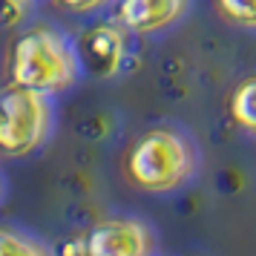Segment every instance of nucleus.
<instances>
[{
  "mask_svg": "<svg viewBox=\"0 0 256 256\" xmlns=\"http://www.w3.org/2000/svg\"><path fill=\"white\" fill-rule=\"evenodd\" d=\"M9 84L52 98L72 90L81 78L78 52L52 26H32L14 38L9 49Z\"/></svg>",
  "mask_w": 256,
  "mask_h": 256,
  "instance_id": "obj_1",
  "label": "nucleus"
},
{
  "mask_svg": "<svg viewBox=\"0 0 256 256\" xmlns=\"http://www.w3.org/2000/svg\"><path fill=\"white\" fill-rule=\"evenodd\" d=\"M198 167V152L173 127L144 130L124 152V178L144 193H170L184 187Z\"/></svg>",
  "mask_w": 256,
  "mask_h": 256,
  "instance_id": "obj_2",
  "label": "nucleus"
},
{
  "mask_svg": "<svg viewBox=\"0 0 256 256\" xmlns=\"http://www.w3.org/2000/svg\"><path fill=\"white\" fill-rule=\"evenodd\" d=\"M52 98L20 86L0 90V158L18 162L35 156L52 136Z\"/></svg>",
  "mask_w": 256,
  "mask_h": 256,
  "instance_id": "obj_3",
  "label": "nucleus"
},
{
  "mask_svg": "<svg viewBox=\"0 0 256 256\" xmlns=\"http://www.w3.org/2000/svg\"><path fill=\"white\" fill-rule=\"evenodd\" d=\"M156 233L136 216H106L81 239V256H152Z\"/></svg>",
  "mask_w": 256,
  "mask_h": 256,
  "instance_id": "obj_4",
  "label": "nucleus"
},
{
  "mask_svg": "<svg viewBox=\"0 0 256 256\" xmlns=\"http://www.w3.org/2000/svg\"><path fill=\"white\" fill-rule=\"evenodd\" d=\"M190 9V0H118L116 24L132 35H156L178 24Z\"/></svg>",
  "mask_w": 256,
  "mask_h": 256,
  "instance_id": "obj_5",
  "label": "nucleus"
},
{
  "mask_svg": "<svg viewBox=\"0 0 256 256\" xmlns=\"http://www.w3.org/2000/svg\"><path fill=\"white\" fill-rule=\"evenodd\" d=\"M78 60H81V70H90L98 78H106V75H116L121 60H124V52H127V38H124V29L118 24H98L92 29H86L81 38H78Z\"/></svg>",
  "mask_w": 256,
  "mask_h": 256,
  "instance_id": "obj_6",
  "label": "nucleus"
},
{
  "mask_svg": "<svg viewBox=\"0 0 256 256\" xmlns=\"http://www.w3.org/2000/svg\"><path fill=\"white\" fill-rule=\"evenodd\" d=\"M230 118L242 132L256 138V75H248L236 84L230 95Z\"/></svg>",
  "mask_w": 256,
  "mask_h": 256,
  "instance_id": "obj_7",
  "label": "nucleus"
},
{
  "mask_svg": "<svg viewBox=\"0 0 256 256\" xmlns=\"http://www.w3.org/2000/svg\"><path fill=\"white\" fill-rule=\"evenodd\" d=\"M0 256H52L40 239L14 228H0Z\"/></svg>",
  "mask_w": 256,
  "mask_h": 256,
  "instance_id": "obj_8",
  "label": "nucleus"
},
{
  "mask_svg": "<svg viewBox=\"0 0 256 256\" xmlns=\"http://www.w3.org/2000/svg\"><path fill=\"white\" fill-rule=\"evenodd\" d=\"M216 12L233 26L256 29V0H216Z\"/></svg>",
  "mask_w": 256,
  "mask_h": 256,
  "instance_id": "obj_9",
  "label": "nucleus"
},
{
  "mask_svg": "<svg viewBox=\"0 0 256 256\" xmlns=\"http://www.w3.org/2000/svg\"><path fill=\"white\" fill-rule=\"evenodd\" d=\"M112 0H55V6H60L64 12H72V14H90L95 9H101Z\"/></svg>",
  "mask_w": 256,
  "mask_h": 256,
  "instance_id": "obj_10",
  "label": "nucleus"
},
{
  "mask_svg": "<svg viewBox=\"0 0 256 256\" xmlns=\"http://www.w3.org/2000/svg\"><path fill=\"white\" fill-rule=\"evenodd\" d=\"M32 0H0V6H14V9H20V6H29Z\"/></svg>",
  "mask_w": 256,
  "mask_h": 256,
  "instance_id": "obj_11",
  "label": "nucleus"
},
{
  "mask_svg": "<svg viewBox=\"0 0 256 256\" xmlns=\"http://www.w3.org/2000/svg\"><path fill=\"white\" fill-rule=\"evenodd\" d=\"M0 198H3V173H0Z\"/></svg>",
  "mask_w": 256,
  "mask_h": 256,
  "instance_id": "obj_12",
  "label": "nucleus"
}]
</instances>
